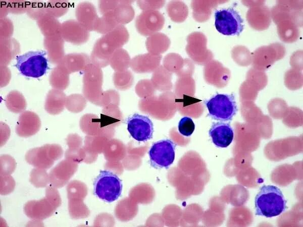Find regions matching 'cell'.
Masks as SVG:
<instances>
[{
  "mask_svg": "<svg viewBox=\"0 0 303 227\" xmlns=\"http://www.w3.org/2000/svg\"><path fill=\"white\" fill-rule=\"evenodd\" d=\"M77 21L88 31L94 30L98 17L94 5L88 2L79 3L75 10Z\"/></svg>",
  "mask_w": 303,
  "mask_h": 227,
  "instance_id": "cell-17",
  "label": "cell"
},
{
  "mask_svg": "<svg viewBox=\"0 0 303 227\" xmlns=\"http://www.w3.org/2000/svg\"><path fill=\"white\" fill-rule=\"evenodd\" d=\"M41 127L38 116L34 112H21L16 127L17 134L21 137H29L36 134Z\"/></svg>",
  "mask_w": 303,
  "mask_h": 227,
  "instance_id": "cell-15",
  "label": "cell"
},
{
  "mask_svg": "<svg viewBox=\"0 0 303 227\" xmlns=\"http://www.w3.org/2000/svg\"><path fill=\"white\" fill-rule=\"evenodd\" d=\"M0 25L1 39L11 38L14 30L13 24L11 20L7 18H2Z\"/></svg>",
  "mask_w": 303,
  "mask_h": 227,
  "instance_id": "cell-40",
  "label": "cell"
},
{
  "mask_svg": "<svg viewBox=\"0 0 303 227\" xmlns=\"http://www.w3.org/2000/svg\"><path fill=\"white\" fill-rule=\"evenodd\" d=\"M26 13L31 19L38 20L46 13V3L42 1L29 2Z\"/></svg>",
  "mask_w": 303,
  "mask_h": 227,
  "instance_id": "cell-35",
  "label": "cell"
},
{
  "mask_svg": "<svg viewBox=\"0 0 303 227\" xmlns=\"http://www.w3.org/2000/svg\"><path fill=\"white\" fill-rule=\"evenodd\" d=\"M30 182L36 188L46 187L49 183V174L45 169L35 167L30 174Z\"/></svg>",
  "mask_w": 303,
  "mask_h": 227,
  "instance_id": "cell-34",
  "label": "cell"
},
{
  "mask_svg": "<svg viewBox=\"0 0 303 227\" xmlns=\"http://www.w3.org/2000/svg\"><path fill=\"white\" fill-rule=\"evenodd\" d=\"M46 54V52L43 50H35L17 55L16 67L26 77L39 78L48 68Z\"/></svg>",
  "mask_w": 303,
  "mask_h": 227,
  "instance_id": "cell-4",
  "label": "cell"
},
{
  "mask_svg": "<svg viewBox=\"0 0 303 227\" xmlns=\"http://www.w3.org/2000/svg\"><path fill=\"white\" fill-rule=\"evenodd\" d=\"M214 144L218 147H228L234 137L233 130L228 123L218 122L214 123L209 132Z\"/></svg>",
  "mask_w": 303,
  "mask_h": 227,
  "instance_id": "cell-16",
  "label": "cell"
},
{
  "mask_svg": "<svg viewBox=\"0 0 303 227\" xmlns=\"http://www.w3.org/2000/svg\"><path fill=\"white\" fill-rule=\"evenodd\" d=\"M206 105L212 119L222 122L231 120L237 111L232 94H217L206 102Z\"/></svg>",
  "mask_w": 303,
  "mask_h": 227,
  "instance_id": "cell-6",
  "label": "cell"
},
{
  "mask_svg": "<svg viewBox=\"0 0 303 227\" xmlns=\"http://www.w3.org/2000/svg\"><path fill=\"white\" fill-rule=\"evenodd\" d=\"M57 188L52 185L47 186L45 196L58 208L61 205V198Z\"/></svg>",
  "mask_w": 303,
  "mask_h": 227,
  "instance_id": "cell-41",
  "label": "cell"
},
{
  "mask_svg": "<svg viewBox=\"0 0 303 227\" xmlns=\"http://www.w3.org/2000/svg\"><path fill=\"white\" fill-rule=\"evenodd\" d=\"M176 144L170 139L154 143L148 154L151 164L159 168H168L175 159Z\"/></svg>",
  "mask_w": 303,
  "mask_h": 227,
  "instance_id": "cell-9",
  "label": "cell"
},
{
  "mask_svg": "<svg viewBox=\"0 0 303 227\" xmlns=\"http://www.w3.org/2000/svg\"><path fill=\"white\" fill-rule=\"evenodd\" d=\"M68 210L70 216L74 219L85 218L90 214L83 199H69Z\"/></svg>",
  "mask_w": 303,
  "mask_h": 227,
  "instance_id": "cell-29",
  "label": "cell"
},
{
  "mask_svg": "<svg viewBox=\"0 0 303 227\" xmlns=\"http://www.w3.org/2000/svg\"><path fill=\"white\" fill-rule=\"evenodd\" d=\"M120 4L118 1H100L98 3L100 12L103 15L113 11Z\"/></svg>",
  "mask_w": 303,
  "mask_h": 227,
  "instance_id": "cell-43",
  "label": "cell"
},
{
  "mask_svg": "<svg viewBox=\"0 0 303 227\" xmlns=\"http://www.w3.org/2000/svg\"><path fill=\"white\" fill-rule=\"evenodd\" d=\"M137 4L139 7L144 11L153 10L159 9L162 8L165 4V1H137Z\"/></svg>",
  "mask_w": 303,
  "mask_h": 227,
  "instance_id": "cell-42",
  "label": "cell"
},
{
  "mask_svg": "<svg viewBox=\"0 0 303 227\" xmlns=\"http://www.w3.org/2000/svg\"><path fill=\"white\" fill-rule=\"evenodd\" d=\"M194 128V124L189 117H184L179 122L178 130L180 133L183 136L188 137L191 135Z\"/></svg>",
  "mask_w": 303,
  "mask_h": 227,
  "instance_id": "cell-38",
  "label": "cell"
},
{
  "mask_svg": "<svg viewBox=\"0 0 303 227\" xmlns=\"http://www.w3.org/2000/svg\"><path fill=\"white\" fill-rule=\"evenodd\" d=\"M129 34L123 25H118L95 42L91 52V63L98 67L107 66L113 53L128 40Z\"/></svg>",
  "mask_w": 303,
  "mask_h": 227,
  "instance_id": "cell-1",
  "label": "cell"
},
{
  "mask_svg": "<svg viewBox=\"0 0 303 227\" xmlns=\"http://www.w3.org/2000/svg\"><path fill=\"white\" fill-rule=\"evenodd\" d=\"M11 79V72L6 66L1 65V87L8 84Z\"/></svg>",
  "mask_w": 303,
  "mask_h": 227,
  "instance_id": "cell-45",
  "label": "cell"
},
{
  "mask_svg": "<svg viewBox=\"0 0 303 227\" xmlns=\"http://www.w3.org/2000/svg\"><path fill=\"white\" fill-rule=\"evenodd\" d=\"M19 42L13 38L1 39V65L7 66L20 52Z\"/></svg>",
  "mask_w": 303,
  "mask_h": 227,
  "instance_id": "cell-21",
  "label": "cell"
},
{
  "mask_svg": "<svg viewBox=\"0 0 303 227\" xmlns=\"http://www.w3.org/2000/svg\"><path fill=\"white\" fill-rule=\"evenodd\" d=\"M127 130L131 136L139 142H146L153 137V124L144 116L135 114L126 121Z\"/></svg>",
  "mask_w": 303,
  "mask_h": 227,
  "instance_id": "cell-11",
  "label": "cell"
},
{
  "mask_svg": "<svg viewBox=\"0 0 303 227\" xmlns=\"http://www.w3.org/2000/svg\"><path fill=\"white\" fill-rule=\"evenodd\" d=\"M70 3L66 1H48L46 3V13L57 18L68 12Z\"/></svg>",
  "mask_w": 303,
  "mask_h": 227,
  "instance_id": "cell-32",
  "label": "cell"
},
{
  "mask_svg": "<svg viewBox=\"0 0 303 227\" xmlns=\"http://www.w3.org/2000/svg\"><path fill=\"white\" fill-rule=\"evenodd\" d=\"M256 214L272 217L281 214L286 209V200L277 187L264 185L255 198Z\"/></svg>",
  "mask_w": 303,
  "mask_h": 227,
  "instance_id": "cell-2",
  "label": "cell"
},
{
  "mask_svg": "<svg viewBox=\"0 0 303 227\" xmlns=\"http://www.w3.org/2000/svg\"><path fill=\"white\" fill-rule=\"evenodd\" d=\"M66 190L68 200H84L88 193L87 185L78 180H72L69 182L66 187Z\"/></svg>",
  "mask_w": 303,
  "mask_h": 227,
  "instance_id": "cell-28",
  "label": "cell"
},
{
  "mask_svg": "<svg viewBox=\"0 0 303 227\" xmlns=\"http://www.w3.org/2000/svg\"><path fill=\"white\" fill-rule=\"evenodd\" d=\"M66 96L62 90L53 89L50 90L46 96L44 108L49 114L58 115L65 108Z\"/></svg>",
  "mask_w": 303,
  "mask_h": 227,
  "instance_id": "cell-20",
  "label": "cell"
},
{
  "mask_svg": "<svg viewBox=\"0 0 303 227\" xmlns=\"http://www.w3.org/2000/svg\"><path fill=\"white\" fill-rule=\"evenodd\" d=\"M130 1H120L119 5L113 10L114 16L119 24L128 23L134 18V11L130 5Z\"/></svg>",
  "mask_w": 303,
  "mask_h": 227,
  "instance_id": "cell-26",
  "label": "cell"
},
{
  "mask_svg": "<svg viewBox=\"0 0 303 227\" xmlns=\"http://www.w3.org/2000/svg\"><path fill=\"white\" fill-rule=\"evenodd\" d=\"M167 11L173 21L181 22L186 17V6L182 2L172 1L167 6Z\"/></svg>",
  "mask_w": 303,
  "mask_h": 227,
  "instance_id": "cell-30",
  "label": "cell"
},
{
  "mask_svg": "<svg viewBox=\"0 0 303 227\" xmlns=\"http://www.w3.org/2000/svg\"><path fill=\"white\" fill-rule=\"evenodd\" d=\"M164 24V16L156 10L144 11L135 20L137 30L140 34L146 36L158 33L163 28Z\"/></svg>",
  "mask_w": 303,
  "mask_h": 227,
  "instance_id": "cell-10",
  "label": "cell"
},
{
  "mask_svg": "<svg viewBox=\"0 0 303 227\" xmlns=\"http://www.w3.org/2000/svg\"><path fill=\"white\" fill-rule=\"evenodd\" d=\"M0 16L1 19L6 18L9 13L8 1H1Z\"/></svg>",
  "mask_w": 303,
  "mask_h": 227,
  "instance_id": "cell-46",
  "label": "cell"
},
{
  "mask_svg": "<svg viewBox=\"0 0 303 227\" xmlns=\"http://www.w3.org/2000/svg\"><path fill=\"white\" fill-rule=\"evenodd\" d=\"M16 167V162L14 158L8 154H3L0 158L1 176L10 175Z\"/></svg>",
  "mask_w": 303,
  "mask_h": 227,
  "instance_id": "cell-36",
  "label": "cell"
},
{
  "mask_svg": "<svg viewBox=\"0 0 303 227\" xmlns=\"http://www.w3.org/2000/svg\"><path fill=\"white\" fill-rule=\"evenodd\" d=\"M118 25L112 11L98 18L94 25V30L98 33L106 34L112 31Z\"/></svg>",
  "mask_w": 303,
  "mask_h": 227,
  "instance_id": "cell-27",
  "label": "cell"
},
{
  "mask_svg": "<svg viewBox=\"0 0 303 227\" xmlns=\"http://www.w3.org/2000/svg\"><path fill=\"white\" fill-rule=\"evenodd\" d=\"M83 72V95L90 102L98 104L101 93L102 72L97 66L92 63L87 65Z\"/></svg>",
  "mask_w": 303,
  "mask_h": 227,
  "instance_id": "cell-8",
  "label": "cell"
},
{
  "mask_svg": "<svg viewBox=\"0 0 303 227\" xmlns=\"http://www.w3.org/2000/svg\"><path fill=\"white\" fill-rule=\"evenodd\" d=\"M217 30L225 35L238 36L244 29L243 20L233 8L223 9L215 13Z\"/></svg>",
  "mask_w": 303,
  "mask_h": 227,
  "instance_id": "cell-7",
  "label": "cell"
},
{
  "mask_svg": "<svg viewBox=\"0 0 303 227\" xmlns=\"http://www.w3.org/2000/svg\"><path fill=\"white\" fill-rule=\"evenodd\" d=\"M29 2L24 1H9L8 4L9 13L21 14L27 12Z\"/></svg>",
  "mask_w": 303,
  "mask_h": 227,
  "instance_id": "cell-39",
  "label": "cell"
},
{
  "mask_svg": "<svg viewBox=\"0 0 303 227\" xmlns=\"http://www.w3.org/2000/svg\"><path fill=\"white\" fill-rule=\"evenodd\" d=\"M97 117L92 114H86L82 116L79 125L81 131L87 135L93 136L98 132L99 122Z\"/></svg>",
  "mask_w": 303,
  "mask_h": 227,
  "instance_id": "cell-31",
  "label": "cell"
},
{
  "mask_svg": "<svg viewBox=\"0 0 303 227\" xmlns=\"http://www.w3.org/2000/svg\"><path fill=\"white\" fill-rule=\"evenodd\" d=\"M68 72L60 64L57 65L51 71L49 81L51 86L60 90L66 89L69 84Z\"/></svg>",
  "mask_w": 303,
  "mask_h": 227,
  "instance_id": "cell-23",
  "label": "cell"
},
{
  "mask_svg": "<svg viewBox=\"0 0 303 227\" xmlns=\"http://www.w3.org/2000/svg\"><path fill=\"white\" fill-rule=\"evenodd\" d=\"M87 99L81 94H73L66 97L65 107L70 111L78 113L86 106Z\"/></svg>",
  "mask_w": 303,
  "mask_h": 227,
  "instance_id": "cell-33",
  "label": "cell"
},
{
  "mask_svg": "<svg viewBox=\"0 0 303 227\" xmlns=\"http://www.w3.org/2000/svg\"><path fill=\"white\" fill-rule=\"evenodd\" d=\"M122 190L121 179L116 174L108 170L100 171L93 183L94 194L108 203L117 200Z\"/></svg>",
  "mask_w": 303,
  "mask_h": 227,
  "instance_id": "cell-3",
  "label": "cell"
},
{
  "mask_svg": "<svg viewBox=\"0 0 303 227\" xmlns=\"http://www.w3.org/2000/svg\"><path fill=\"white\" fill-rule=\"evenodd\" d=\"M37 24L44 37L61 35V24L47 13L37 20Z\"/></svg>",
  "mask_w": 303,
  "mask_h": 227,
  "instance_id": "cell-22",
  "label": "cell"
},
{
  "mask_svg": "<svg viewBox=\"0 0 303 227\" xmlns=\"http://www.w3.org/2000/svg\"><path fill=\"white\" fill-rule=\"evenodd\" d=\"M90 63H91V61L87 54L84 53H71L65 55L59 64L71 74L84 70Z\"/></svg>",
  "mask_w": 303,
  "mask_h": 227,
  "instance_id": "cell-19",
  "label": "cell"
},
{
  "mask_svg": "<svg viewBox=\"0 0 303 227\" xmlns=\"http://www.w3.org/2000/svg\"><path fill=\"white\" fill-rule=\"evenodd\" d=\"M61 35L64 41L77 45L86 42L90 36L89 31L73 19L66 20L61 24Z\"/></svg>",
  "mask_w": 303,
  "mask_h": 227,
  "instance_id": "cell-14",
  "label": "cell"
},
{
  "mask_svg": "<svg viewBox=\"0 0 303 227\" xmlns=\"http://www.w3.org/2000/svg\"><path fill=\"white\" fill-rule=\"evenodd\" d=\"M57 208L45 196L38 200L27 202L23 208L26 215L35 220H42L52 216Z\"/></svg>",
  "mask_w": 303,
  "mask_h": 227,
  "instance_id": "cell-13",
  "label": "cell"
},
{
  "mask_svg": "<svg viewBox=\"0 0 303 227\" xmlns=\"http://www.w3.org/2000/svg\"><path fill=\"white\" fill-rule=\"evenodd\" d=\"M15 185V181L14 178L11 175L1 176V195H6L10 194L14 190Z\"/></svg>",
  "mask_w": 303,
  "mask_h": 227,
  "instance_id": "cell-37",
  "label": "cell"
},
{
  "mask_svg": "<svg viewBox=\"0 0 303 227\" xmlns=\"http://www.w3.org/2000/svg\"><path fill=\"white\" fill-rule=\"evenodd\" d=\"M78 165L67 159L60 161L48 174L50 185L56 188L65 186L76 172Z\"/></svg>",
  "mask_w": 303,
  "mask_h": 227,
  "instance_id": "cell-12",
  "label": "cell"
},
{
  "mask_svg": "<svg viewBox=\"0 0 303 227\" xmlns=\"http://www.w3.org/2000/svg\"><path fill=\"white\" fill-rule=\"evenodd\" d=\"M170 41L165 34L156 33L148 37L146 41L147 49L150 52H161L166 51L169 47Z\"/></svg>",
  "mask_w": 303,
  "mask_h": 227,
  "instance_id": "cell-24",
  "label": "cell"
},
{
  "mask_svg": "<svg viewBox=\"0 0 303 227\" xmlns=\"http://www.w3.org/2000/svg\"><path fill=\"white\" fill-rule=\"evenodd\" d=\"M69 148H78L82 146V139L76 134H69L66 139Z\"/></svg>",
  "mask_w": 303,
  "mask_h": 227,
  "instance_id": "cell-44",
  "label": "cell"
},
{
  "mask_svg": "<svg viewBox=\"0 0 303 227\" xmlns=\"http://www.w3.org/2000/svg\"><path fill=\"white\" fill-rule=\"evenodd\" d=\"M64 41L61 35L44 38V47L46 50L47 59L52 64L57 65L63 59Z\"/></svg>",
  "mask_w": 303,
  "mask_h": 227,
  "instance_id": "cell-18",
  "label": "cell"
},
{
  "mask_svg": "<svg viewBox=\"0 0 303 227\" xmlns=\"http://www.w3.org/2000/svg\"><path fill=\"white\" fill-rule=\"evenodd\" d=\"M63 155L62 147L57 144H46L29 150L25 154L28 163L35 167L45 169L50 168L54 162Z\"/></svg>",
  "mask_w": 303,
  "mask_h": 227,
  "instance_id": "cell-5",
  "label": "cell"
},
{
  "mask_svg": "<svg viewBox=\"0 0 303 227\" xmlns=\"http://www.w3.org/2000/svg\"><path fill=\"white\" fill-rule=\"evenodd\" d=\"M6 105L9 110L14 113L23 112L26 107V100L19 91L13 90L6 98Z\"/></svg>",
  "mask_w": 303,
  "mask_h": 227,
  "instance_id": "cell-25",
  "label": "cell"
}]
</instances>
